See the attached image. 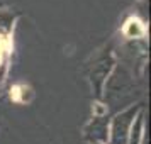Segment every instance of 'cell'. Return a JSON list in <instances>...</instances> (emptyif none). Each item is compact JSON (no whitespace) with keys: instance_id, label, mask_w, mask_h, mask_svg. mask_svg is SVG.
I'll return each mask as SVG.
<instances>
[{"instance_id":"1","label":"cell","mask_w":151,"mask_h":144,"mask_svg":"<svg viewBox=\"0 0 151 144\" xmlns=\"http://www.w3.org/2000/svg\"><path fill=\"white\" fill-rule=\"evenodd\" d=\"M143 32V27L137 21H129L127 22V27H126V34L127 36H137Z\"/></svg>"}]
</instances>
